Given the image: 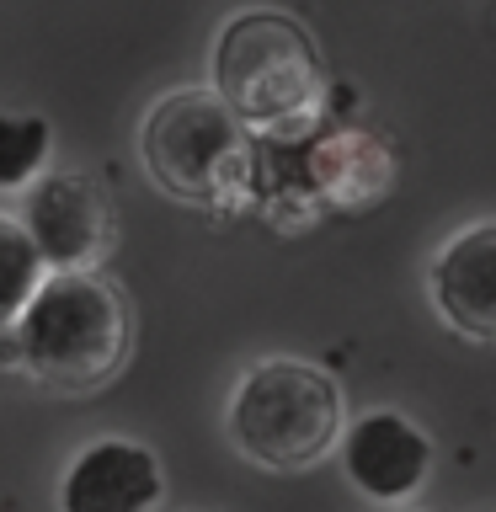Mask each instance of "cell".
<instances>
[{
	"instance_id": "1",
	"label": "cell",
	"mask_w": 496,
	"mask_h": 512,
	"mask_svg": "<svg viewBox=\"0 0 496 512\" xmlns=\"http://www.w3.org/2000/svg\"><path fill=\"white\" fill-rule=\"evenodd\" d=\"M128 352L134 310L102 272H43L11 331H0V363L54 395H96L123 374Z\"/></svg>"
},
{
	"instance_id": "11",
	"label": "cell",
	"mask_w": 496,
	"mask_h": 512,
	"mask_svg": "<svg viewBox=\"0 0 496 512\" xmlns=\"http://www.w3.org/2000/svg\"><path fill=\"white\" fill-rule=\"evenodd\" d=\"M43 272H48L43 256L32 251V240L16 224V214H0V331H11V320L22 315V304L43 283Z\"/></svg>"
},
{
	"instance_id": "2",
	"label": "cell",
	"mask_w": 496,
	"mask_h": 512,
	"mask_svg": "<svg viewBox=\"0 0 496 512\" xmlns=\"http://www.w3.org/2000/svg\"><path fill=\"white\" fill-rule=\"evenodd\" d=\"M208 91L235 112L246 134H283L304 123L326 91L310 27L278 6L235 11L208 54Z\"/></svg>"
},
{
	"instance_id": "10",
	"label": "cell",
	"mask_w": 496,
	"mask_h": 512,
	"mask_svg": "<svg viewBox=\"0 0 496 512\" xmlns=\"http://www.w3.org/2000/svg\"><path fill=\"white\" fill-rule=\"evenodd\" d=\"M54 155V128L38 112H0V192H22Z\"/></svg>"
},
{
	"instance_id": "8",
	"label": "cell",
	"mask_w": 496,
	"mask_h": 512,
	"mask_svg": "<svg viewBox=\"0 0 496 512\" xmlns=\"http://www.w3.org/2000/svg\"><path fill=\"white\" fill-rule=\"evenodd\" d=\"M427 299L464 342H496V219H475L443 240L427 262Z\"/></svg>"
},
{
	"instance_id": "4",
	"label": "cell",
	"mask_w": 496,
	"mask_h": 512,
	"mask_svg": "<svg viewBox=\"0 0 496 512\" xmlns=\"http://www.w3.org/2000/svg\"><path fill=\"white\" fill-rule=\"evenodd\" d=\"M139 160L176 203L230 208L251 182V139L214 91L176 86L144 112Z\"/></svg>"
},
{
	"instance_id": "9",
	"label": "cell",
	"mask_w": 496,
	"mask_h": 512,
	"mask_svg": "<svg viewBox=\"0 0 496 512\" xmlns=\"http://www.w3.org/2000/svg\"><path fill=\"white\" fill-rule=\"evenodd\" d=\"M395 176V155L368 128H336L310 150V187L336 208L374 203Z\"/></svg>"
},
{
	"instance_id": "6",
	"label": "cell",
	"mask_w": 496,
	"mask_h": 512,
	"mask_svg": "<svg viewBox=\"0 0 496 512\" xmlns=\"http://www.w3.org/2000/svg\"><path fill=\"white\" fill-rule=\"evenodd\" d=\"M336 454H342V475L352 480V491L379 507H406L432 475V438L406 411L390 406L342 422Z\"/></svg>"
},
{
	"instance_id": "3",
	"label": "cell",
	"mask_w": 496,
	"mask_h": 512,
	"mask_svg": "<svg viewBox=\"0 0 496 512\" xmlns=\"http://www.w3.org/2000/svg\"><path fill=\"white\" fill-rule=\"evenodd\" d=\"M347 395L320 363L262 358L235 379L224 406V438L267 475H304L336 454Z\"/></svg>"
},
{
	"instance_id": "5",
	"label": "cell",
	"mask_w": 496,
	"mask_h": 512,
	"mask_svg": "<svg viewBox=\"0 0 496 512\" xmlns=\"http://www.w3.org/2000/svg\"><path fill=\"white\" fill-rule=\"evenodd\" d=\"M32 251L48 272H96L118 246V214L107 192L80 171H38L22 187V214Z\"/></svg>"
},
{
	"instance_id": "7",
	"label": "cell",
	"mask_w": 496,
	"mask_h": 512,
	"mask_svg": "<svg viewBox=\"0 0 496 512\" xmlns=\"http://www.w3.org/2000/svg\"><path fill=\"white\" fill-rule=\"evenodd\" d=\"M166 502L160 454L139 438H91L59 475V512H155Z\"/></svg>"
}]
</instances>
